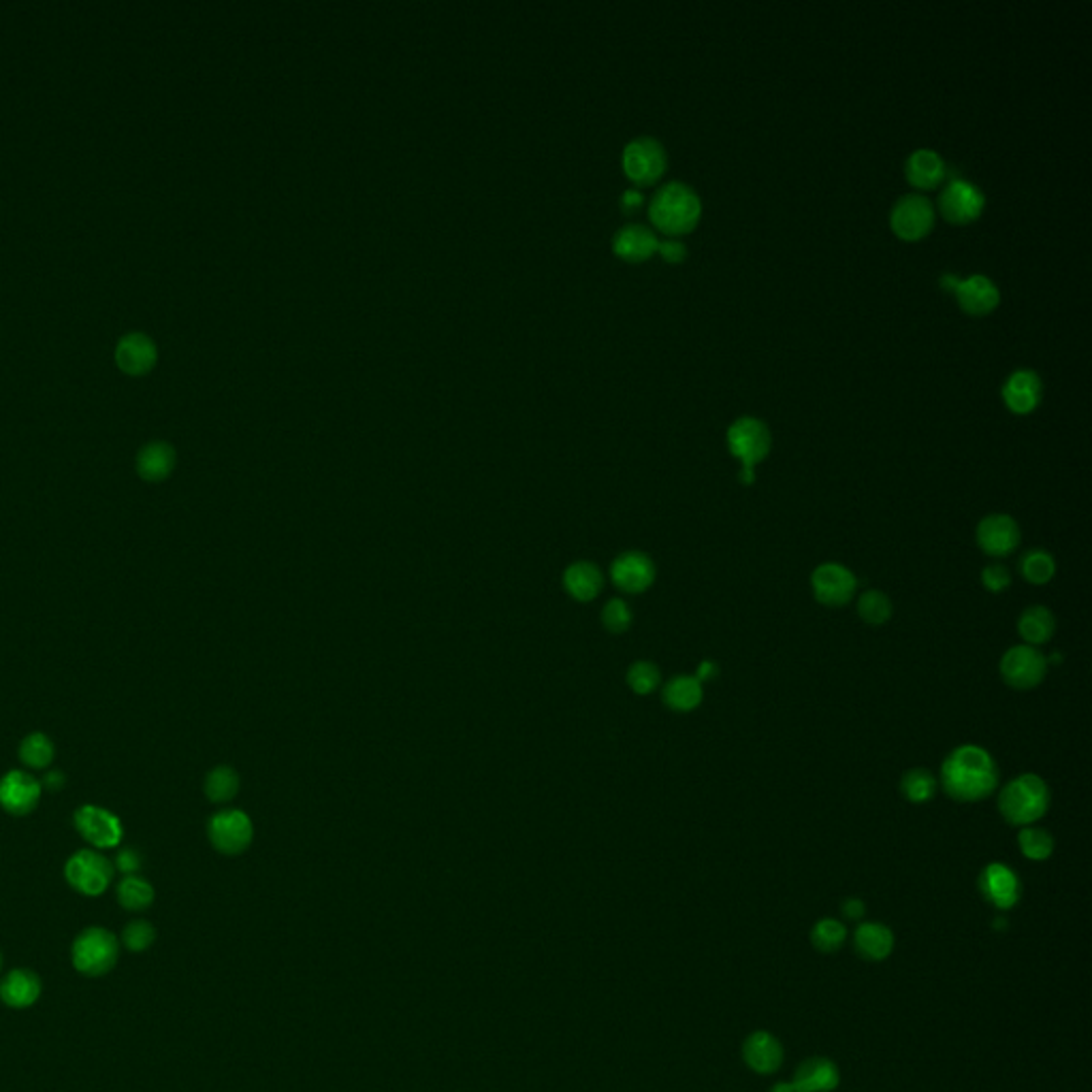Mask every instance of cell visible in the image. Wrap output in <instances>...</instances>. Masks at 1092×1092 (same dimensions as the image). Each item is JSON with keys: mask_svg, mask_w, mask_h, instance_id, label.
Wrapping results in <instances>:
<instances>
[{"mask_svg": "<svg viewBox=\"0 0 1092 1092\" xmlns=\"http://www.w3.org/2000/svg\"><path fill=\"white\" fill-rule=\"evenodd\" d=\"M1020 851L1033 863H1043L1054 853V836L1037 826H1025L1018 832Z\"/></svg>", "mask_w": 1092, "mask_h": 1092, "instance_id": "d6a6232c", "label": "cell"}, {"mask_svg": "<svg viewBox=\"0 0 1092 1092\" xmlns=\"http://www.w3.org/2000/svg\"><path fill=\"white\" fill-rule=\"evenodd\" d=\"M154 941H156V928L148 920L131 922L122 933V943L131 951H146L148 947H152Z\"/></svg>", "mask_w": 1092, "mask_h": 1092, "instance_id": "60d3db41", "label": "cell"}, {"mask_svg": "<svg viewBox=\"0 0 1092 1092\" xmlns=\"http://www.w3.org/2000/svg\"><path fill=\"white\" fill-rule=\"evenodd\" d=\"M64 877L68 886L80 894L101 896L113 879V865L95 849H82L68 857V863L64 865Z\"/></svg>", "mask_w": 1092, "mask_h": 1092, "instance_id": "5b68a950", "label": "cell"}, {"mask_svg": "<svg viewBox=\"0 0 1092 1092\" xmlns=\"http://www.w3.org/2000/svg\"><path fill=\"white\" fill-rule=\"evenodd\" d=\"M41 980L31 969H13L0 980V998L13 1009H27L35 1005L41 996Z\"/></svg>", "mask_w": 1092, "mask_h": 1092, "instance_id": "7402d4cb", "label": "cell"}, {"mask_svg": "<svg viewBox=\"0 0 1092 1092\" xmlns=\"http://www.w3.org/2000/svg\"><path fill=\"white\" fill-rule=\"evenodd\" d=\"M742 1058H745L751 1072L769 1076L779 1072V1067L783 1064V1045L773 1033L758 1031L745 1039Z\"/></svg>", "mask_w": 1092, "mask_h": 1092, "instance_id": "ffe728a7", "label": "cell"}, {"mask_svg": "<svg viewBox=\"0 0 1092 1092\" xmlns=\"http://www.w3.org/2000/svg\"><path fill=\"white\" fill-rule=\"evenodd\" d=\"M998 785L994 758L978 745H963L951 751L941 766L943 792L958 802H980Z\"/></svg>", "mask_w": 1092, "mask_h": 1092, "instance_id": "6da1fadb", "label": "cell"}, {"mask_svg": "<svg viewBox=\"0 0 1092 1092\" xmlns=\"http://www.w3.org/2000/svg\"><path fill=\"white\" fill-rule=\"evenodd\" d=\"M656 564L646 553L627 551L621 553L611 566V578L623 593H644L656 583Z\"/></svg>", "mask_w": 1092, "mask_h": 1092, "instance_id": "9a60e30c", "label": "cell"}, {"mask_svg": "<svg viewBox=\"0 0 1092 1092\" xmlns=\"http://www.w3.org/2000/svg\"><path fill=\"white\" fill-rule=\"evenodd\" d=\"M658 236L644 224H625L613 238V250L625 261H644L658 252Z\"/></svg>", "mask_w": 1092, "mask_h": 1092, "instance_id": "cb8c5ba5", "label": "cell"}, {"mask_svg": "<svg viewBox=\"0 0 1092 1092\" xmlns=\"http://www.w3.org/2000/svg\"><path fill=\"white\" fill-rule=\"evenodd\" d=\"M982 585L990 593H1003L1011 585V574L1001 564H990L982 570Z\"/></svg>", "mask_w": 1092, "mask_h": 1092, "instance_id": "b9f144b4", "label": "cell"}, {"mask_svg": "<svg viewBox=\"0 0 1092 1092\" xmlns=\"http://www.w3.org/2000/svg\"><path fill=\"white\" fill-rule=\"evenodd\" d=\"M980 892L996 909L1005 912L1018 904L1022 896V886L1018 875L1009 867L992 863L980 875Z\"/></svg>", "mask_w": 1092, "mask_h": 1092, "instance_id": "ac0fdd59", "label": "cell"}, {"mask_svg": "<svg viewBox=\"0 0 1092 1092\" xmlns=\"http://www.w3.org/2000/svg\"><path fill=\"white\" fill-rule=\"evenodd\" d=\"M892 600L879 589H869L857 600V615L869 625H884L892 617Z\"/></svg>", "mask_w": 1092, "mask_h": 1092, "instance_id": "8d00e7d4", "label": "cell"}, {"mask_svg": "<svg viewBox=\"0 0 1092 1092\" xmlns=\"http://www.w3.org/2000/svg\"><path fill=\"white\" fill-rule=\"evenodd\" d=\"M175 468V449L162 439L148 443L137 455V472L150 482L165 480Z\"/></svg>", "mask_w": 1092, "mask_h": 1092, "instance_id": "83f0119b", "label": "cell"}, {"mask_svg": "<svg viewBox=\"0 0 1092 1092\" xmlns=\"http://www.w3.org/2000/svg\"><path fill=\"white\" fill-rule=\"evenodd\" d=\"M19 758H21V762L29 766V769H35V771L48 769V766L54 760L52 740L45 734H41V732L29 734L24 740H21V745H19Z\"/></svg>", "mask_w": 1092, "mask_h": 1092, "instance_id": "74e56055", "label": "cell"}, {"mask_svg": "<svg viewBox=\"0 0 1092 1092\" xmlns=\"http://www.w3.org/2000/svg\"><path fill=\"white\" fill-rule=\"evenodd\" d=\"M43 785L24 771H11L0 779V807L11 816H29L41 800Z\"/></svg>", "mask_w": 1092, "mask_h": 1092, "instance_id": "e0dca14e", "label": "cell"}, {"mask_svg": "<svg viewBox=\"0 0 1092 1092\" xmlns=\"http://www.w3.org/2000/svg\"><path fill=\"white\" fill-rule=\"evenodd\" d=\"M1020 572L1031 585H1045V583H1050L1056 574V562L1048 551L1033 549L1022 557Z\"/></svg>", "mask_w": 1092, "mask_h": 1092, "instance_id": "e575fe53", "label": "cell"}, {"mask_svg": "<svg viewBox=\"0 0 1092 1092\" xmlns=\"http://www.w3.org/2000/svg\"><path fill=\"white\" fill-rule=\"evenodd\" d=\"M941 284H949V289L956 293L960 308L973 316L990 314L1001 301V293H998L996 284L982 273H975L967 280H958V277L945 273L941 277Z\"/></svg>", "mask_w": 1092, "mask_h": 1092, "instance_id": "5bb4252c", "label": "cell"}, {"mask_svg": "<svg viewBox=\"0 0 1092 1092\" xmlns=\"http://www.w3.org/2000/svg\"><path fill=\"white\" fill-rule=\"evenodd\" d=\"M865 914H867V907H865V902L860 900V898H847V900L843 902V916H845L847 920L857 922V920H863V918H865Z\"/></svg>", "mask_w": 1092, "mask_h": 1092, "instance_id": "f6af8a7d", "label": "cell"}, {"mask_svg": "<svg viewBox=\"0 0 1092 1092\" xmlns=\"http://www.w3.org/2000/svg\"><path fill=\"white\" fill-rule=\"evenodd\" d=\"M156 357L158 351L154 340L142 331L126 333L115 344V363H118L126 374H144V371L154 367Z\"/></svg>", "mask_w": 1092, "mask_h": 1092, "instance_id": "d6986e66", "label": "cell"}, {"mask_svg": "<svg viewBox=\"0 0 1092 1092\" xmlns=\"http://www.w3.org/2000/svg\"><path fill=\"white\" fill-rule=\"evenodd\" d=\"M771 1092H794V1088H792V1082H779L773 1086Z\"/></svg>", "mask_w": 1092, "mask_h": 1092, "instance_id": "681fc988", "label": "cell"}, {"mask_svg": "<svg viewBox=\"0 0 1092 1092\" xmlns=\"http://www.w3.org/2000/svg\"><path fill=\"white\" fill-rule=\"evenodd\" d=\"M1043 384L1033 369H1018L1003 386V400L1016 414H1029L1041 402Z\"/></svg>", "mask_w": 1092, "mask_h": 1092, "instance_id": "603a6c76", "label": "cell"}, {"mask_svg": "<svg viewBox=\"0 0 1092 1092\" xmlns=\"http://www.w3.org/2000/svg\"><path fill=\"white\" fill-rule=\"evenodd\" d=\"M120 958V941L107 928L92 926L77 935L71 947L73 967L88 978L107 975Z\"/></svg>", "mask_w": 1092, "mask_h": 1092, "instance_id": "277c9868", "label": "cell"}, {"mask_svg": "<svg viewBox=\"0 0 1092 1092\" xmlns=\"http://www.w3.org/2000/svg\"><path fill=\"white\" fill-rule=\"evenodd\" d=\"M41 785H45L48 789H52V792H58V789L64 785V777H62L60 771H52V773L45 775V779H43Z\"/></svg>", "mask_w": 1092, "mask_h": 1092, "instance_id": "7dc6e473", "label": "cell"}, {"mask_svg": "<svg viewBox=\"0 0 1092 1092\" xmlns=\"http://www.w3.org/2000/svg\"><path fill=\"white\" fill-rule=\"evenodd\" d=\"M771 443L769 427L753 416L738 418L728 429L730 453L742 461V470H753L771 453Z\"/></svg>", "mask_w": 1092, "mask_h": 1092, "instance_id": "8992f818", "label": "cell"}, {"mask_svg": "<svg viewBox=\"0 0 1092 1092\" xmlns=\"http://www.w3.org/2000/svg\"><path fill=\"white\" fill-rule=\"evenodd\" d=\"M658 252L662 254V257H664L666 261H670V263H679V261L685 259L687 248H685V244H681V242H677V240H666V242H660V244H658Z\"/></svg>", "mask_w": 1092, "mask_h": 1092, "instance_id": "ee69618b", "label": "cell"}, {"mask_svg": "<svg viewBox=\"0 0 1092 1092\" xmlns=\"http://www.w3.org/2000/svg\"><path fill=\"white\" fill-rule=\"evenodd\" d=\"M717 672H719L717 664L711 662V660H705V662L698 666V670H695V679H698L700 683H705V681L715 679V677H717Z\"/></svg>", "mask_w": 1092, "mask_h": 1092, "instance_id": "bcb514c9", "label": "cell"}, {"mask_svg": "<svg viewBox=\"0 0 1092 1092\" xmlns=\"http://www.w3.org/2000/svg\"><path fill=\"white\" fill-rule=\"evenodd\" d=\"M1056 632V619L1050 609L1035 604L1029 607L1018 619V634L1025 638L1029 646H1039L1050 642Z\"/></svg>", "mask_w": 1092, "mask_h": 1092, "instance_id": "f546056e", "label": "cell"}, {"mask_svg": "<svg viewBox=\"0 0 1092 1092\" xmlns=\"http://www.w3.org/2000/svg\"><path fill=\"white\" fill-rule=\"evenodd\" d=\"M75 828L82 839L97 849H113L122 841V822L111 811L86 804L75 813Z\"/></svg>", "mask_w": 1092, "mask_h": 1092, "instance_id": "7c38bea8", "label": "cell"}, {"mask_svg": "<svg viewBox=\"0 0 1092 1092\" xmlns=\"http://www.w3.org/2000/svg\"><path fill=\"white\" fill-rule=\"evenodd\" d=\"M890 224L900 240H922L935 224V207L922 195H904L892 207Z\"/></svg>", "mask_w": 1092, "mask_h": 1092, "instance_id": "30bf717a", "label": "cell"}, {"mask_svg": "<svg viewBox=\"0 0 1092 1092\" xmlns=\"http://www.w3.org/2000/svg\"><path fill=\"white\" fill-rule=\"evenodd\" d=\"M0 969H3V956H0Z\"/></svg>", "mask_w": 1092, "mask_h": 1092, "instance_id": "f907efd6", "label": "cell"}, {"mask_svg": "<svg viewBox=\"0 0 1092 1092\" xmlns=\"http://www.w3.org/2000/svg\"><path fill=\"white\" fill-rule=\"evenodd\" d=\"M640 203H642V193H638V191H634V189H632V191H625L623 197H621V205L627 207V209H630V207H638Z\"/></svg>", "mask_w": 1092, "mask_h": 1092, "instance_id": "c3c4849f", "label": "cell"}, {"mask_svg": "<svg viewBox=\"0 0 1092 1092\" xmlns=\"http://www.w3.org/2000/svg\"><path fill=\"white\" fill-rule=\"evenodd\" d=\"M207 836H209V843H212L214 849H218L220 853L240 855L252 845L254 826L244 811L228 809V811L216 813V816L209 820Z\"/></svg>", "mask_w": 1092, "mask_h": 1092, "instance_id": "ba28073f", "label": "cell"}, {"mask_svg": "<svg viewBox=\"0 0 1092 1092\" xmlns=\"http://www.w3.org/2000/svg\"><path fill=\"white\" fill-rule=\"evenodd\" d=\"M115 869H118L124 875H135L139 869H142V855H139L131 847L120 849L118 857H115Z\"/></svg>", "mask_w": 1092, "mask_h": 1092, "instance_id": "7bdbcfd3", "label": "cell"}, {"mask_svg": "<svg viewBox=\"0 0 1092 1092\" xmlns=\"http://www.w3.org/2000/svg\"><path fill=\"white\" fill-rule=\"evenodd\" d=\"M703 214V201L691 186L683 181H670L654 195L648 205V216L660 230L668 236H681L698 224Z\"/></svg>", "mask_w": 1092, "mask_h": 1092, "instance_id": "7a4b0ae2", "label": "cell"}, {"mask_svg": "<svg viewBox=\"0 0 1092 1092\" xmlns=\"http://www.w3.org/2000/svg\"><path fill=\"white\" fill-rule=\"evenodd\" d=\"M845 941L847 928L843 922L834 918L820 920L811 931V943L818 951H822V954H834V951H839L845 945Z\"/></svg>", "mask_w": 1092, "mask_h": 1092, "instance_id": "836d02e7", "label": "cell"}, {"mask_svg": "<svg viewBox=\"0 0 1092 1092\" xmlns=\"http://www.w3.org/2000/svg\"><path fill=\"white\" fill-rule=\"evenodd\" d=\"M978 544L988 557H1001L1011 555L1020 547V527L1009 515H988L978 525Z\"/></svg>", "mask_w": 1092, "mask_h": 1092, "instance_id": "2e32d148", "label": "cell"}, {"mask_svg": "<svg viewBox=\"0 0 1092 1092\" xmlns=\"http://www.w3.org/2000/svg\"><path fill=\"white\" fill-rule=\"evenodd\" d=\"M811 589L824 607L841 609L851 602L857 580L853 572L841 564H822L811 574Z\"/></svg>", "mask_w": 1092, "mask_h": 1092, "instance_id": "8fae6325", "label": "cell"}, {"mask_svg": "<svg viewBox=\"0 0 1092 1092\" xmlns=\"http://www.w3.org/2000/svg\"><path fill=\"white\" fill-rule=\"evenodd\" d=\"M632 611L630 607H627V602L615 597V600H609L607 607L602 609V625L607 627V630L611 634H623L632 627Z\"/></svg>", "mask_w": 1092, "mask_h": 1092, "instance_id": "ab89813d", "label": "cell"}, {"mask_svg": "<svg viewBox=\"0 0 1092 1092\" xmlns=\"http://www.w3.org/2000/svg\"><path fill=\"white\" fill-rule=\"evenodd\" d=\"M118 900L128 912H144L154 902V888L144 877L126 875L118 884Z\"/></svg>", "mask_w": 1092, "mask_h": 1092, "instance_id": "1f68e13d", "label": "cell"}, {"mask_svg": "<svg viewBox=\"0 0 1092 1092\" xmlns=\"http://www.w3.org/2000/svg\"><path fill=\"white\" fill-rule=\"evenodd\" d=\"M1048 658L1041 651L1029 644L1011 646L1001 658V677L1003 681L1020 691L1037 687L1045 675H1048Z\"/></svg>", "mask_w": 1092, "mask_h": 1092, "instance_id": "52a82bcc", "label": "cell"}, {"mask_svg": "<svg viewBox=\"0 0 1092 1092\" xmlns=\"http://www.w3.org/2000/svg\"><path fill=\"white\" fill-rule=\"evenodd\" d=\"M625 679H627V685H630V689L634 693L648 695V693H654L662 685V672L654 662L640 660V662H634L630 666Z\"/></svg>", "mask_w": 1092, "mask_h": 1092, "instance_id": "f35d334b", "label": "cell"}, {"mask_svg": "<svg viewBox=\"0 0 1092 1092\" xmlns=\"http://www.w3.org/2000/svg\"><path fill=\"white\" fill-rule=\"evenodd\" d=\"M1050 787L1041 777L1025 773L1013 777L998 794V811L1011 826H1033L1050 809Z\"/></svg>", "mask_w": 1092, "mask_h": 1092, "instance_id": "3957f363", "label": "cell"}, {"mask_svg": "<svg viewBox=\"0 0 1092 1092\" xmlns=\"http://www.w3.org/2000/svg\"><path fill=\"white\" fill-rule=\"evenodd\" d=\"M564 589L576 602H591L604 589V574L591 562H576L564 572Z\"/></svg>", "mask_w": 1092, "mask_h": 1092, "instance_id": "4316f807", "label": "cell"}, {"mask_svg": "<svg viewBox=\"0 0 1092 1092\" xmlns=\"http://www.w3.org/2000/svg\"><path fill=\"white\" fill-rule=\"evenodd\" d=\"M937 777L926 769H912L900 779V792L909 802H928L937 794Z\"/></svg>", "mask_w": 1092, "mask_h": 1092, "instance_id": "d590c367", "label": "cell"}, {"mask_svg": "<svg viewBox=\"0 0 1092 1092\" xmlns=\"http://www.w3.org/2000/svg\"><path fill=\"white\" fill-rule=\"evenodd\" d=\"M240 792V775L230 766H216L205 777V796L212 802H228Z\"/></svg>", "mask_w": 1092, "mask_h": 1092, "instance_id": "4dcf8cb0", "label": "cell"}, {"mask_svg": "<svg viewBox=\"0 0 1092 1092\" xmlns=\"http://www.w3.org/2000/svg\"><path fill=\"white\" fill-rule=\"evenodd\" d=\"M904 173L916 189L931 191L945 177V160L935 150L922 148L904 162Z\"/></svg>", "mask_w": 1092, "mask_h": 1092, "instance_id": "484cf974", "label": "cell"}, {"mask_svg": "<svg viewBox=\"0 0 1092 1092\" xmlns=\"http://www.w3.org/2000/svg\"><path fill=\"white\" fill-rule=\"evenodd\" d=\"M841 1076L839 1067H836L830 1058L813 1056L807 1058L802 1064H798L792 1088L794 1092H832L839 1086Z\"/></svg>", "mask_w": 1092, "mask_h": 1092, "instance_id": "44dd1931", "label": "cell"}, {"mask_svg": "<svg viewBox=\"0 0 1092 1092\" xmlns=\"http://www.w3.org/2000/svg\"><path fill=\"white\" fill-rule=\"evenodd\" d=\"M625 175L636 184H654L666 169V150L654 137L632 139L623 150Z\"/></svg>", "mask_w": 1092, "mask_h": 1092, "instance_id": "9c48e42d", "label": "cell"}, {"mask_svg": "<svg viewBox=\"0 0 1092 1092\" xmlns=\"http://www.w3.org/2000/svg\"><path fill=\"white\" fill-rule=\"evenodd\" d=\"M986 197L978 186L967 179H951L939 195L941 214L954 224L973 222L984 212Z\"/></svg>", "mask_w": 1092, "mask_h": 1092, "instance_id": "4fadbf2b", "label": "cell"}, {"mask_svg": "<svg viewBox=\"0 0 1092 1092\" xmlns=\"http://www.w3.org/2000/svg\"><path fill=\"white\" fill-rule=\"evenodd\" d=\"M703 698V683L691 675L672 677L662 689L664 705L675 713H691L693 709L700 707Z\"/></svg>", "mask_w": 1092, "mask_h": 1092, "instance_id": "f1b7e54d", "label": "cell"}, {"mask_svg": "<svg viewBox=\"0 0 1092 1092\" xmlns=\"http://www.w3.org/2000/svg\"><path fill=\"white\" fill-rule=\"evenodd\" d=\"M853 945L855 951L865 960L881 963L886 960L894 949V933L888 926L879 922H865L855 928L853 933Z\"/></svg>", "mask_w": 1092, "mask_h": 1092, "instance_id": "d4e9b609", "label": "cell"}]
</instances>
